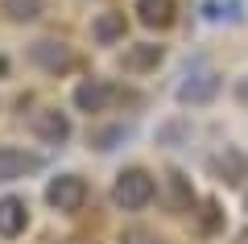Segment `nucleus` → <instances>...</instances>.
<instances>
[{
  "instance_id": "nucleus-13",
  "label": "nucleus",
  "mask_w": 248,
  "mask_h": 244,
  "mask_svg": "<svg viewBox=\"0 0 248 244\" xmlns=\"http://www.w3.org/2000/svg\"><path fill=\"white\" fill-rule=\"evenodd\" d=\"M170 191H174V211H186L195 203V195H190V186H186L182 174H170Z\"/></svg>"
},
{
  "instance_id": "nucleus-7",
  "label": "nucleus",
  "mask_w": 248,
  "mask_h": 244,
  "mask_svg": "<svg viewBox=\"0 0 248 244\" xmlns=\"http://www.w3.org/2000/svg\"><path fill=\"white\" fill-rule=\"evenodd\" d=\"M25 224H29L25 199L4 195V199H0V236H4V240H9V236H21V232H25Z\"/></svg>"
},
{
  "instance_id": "nucleus-10",
  "label": "nucleus",
  "mask_w": 248,
  "mask_h": 244,
  "mask_svg": "<svg viewBox=\"0 0 248 244\" xmlns=\"http://www.w3.org/2000/svg\"><path fill=\"white\" fill-rule=\"evenodd\" d=\"M124 29H128V21H124V13H99L95 21H91V37H95L99 46H112L124 37Z\"/></svg>"
},
{
  "instance_id": "nucleus-8",
  "label": "nucleus",
  "mask_w": 248,
  "mask_h": 244,
  "mask_svg": "<svg viewBox=\"0 0 248 244\" xmlns=\"http://www.w3.org/2000/svg\"><path fill=\"white\" fill-rule=\"evenodd\" d=\"M137 17L149 29H166L174 25V0H137Z\"/></svg>"
},
{
  "instance_id": "nucleus-6",
  "label": "nucleus",
  "mask_w": 248,
  "mask_h": 244,
  "mask_svg": "<svg viewBox=\"0 0 248 244\" xmlns=\"http://www.w3.org/2000/svg\"><path fill=\"white\" fill-rule=\"evenodd\" d=\"M33 137L46 141V145H62V141H71V116L58 112V108H42L33 116Z\"/></svg>"
},
{
  "instance_id": "nucleus-4",
  "label": "nucleus",
  "mask_w": 248,
  "mask_h": 244,
  "mask_svg": "<svg viewBox=\"0 0 248 244\" xmlns=\"http://www.w3.org/2000/svg\"><path fill=\"white\" fill-rule=\"evenodd\" d=\"M116 96H120V91H116L108 79H87V83L75 87V108L87 112V116H99V112H108V108L116 104Z\"/></svg>"
},
{
  "instance_id": "nucleus-9",
  "label": "nucleus",
  "mask_w": 248,
  "mask_h": 244,
  "mask_svg": "<svg viewBox=\"0 0 248 244\" xmlns=\"http://www.w3.org/2000/svg\"><path fill=\"white\" fill-rule=\"evenodd\" d=\"M215 91H219V75H195V79H186L182 87H178V99L182 104H207Z\"/></svg>"
},
{
  "instance_id": "nucleus-15",
  "label": "nucleus",
  "mask_w": 248,
  "mask_h": 244,
  "mask_svg": "<svg viewBox=\"0 0 248 244\" xmlns=\"http://www.w3.org/2000/svg\"><path fill=\"white\" fill-rule=\"evenodd\" d=\"M120 244H161L153 232H145V228H133V232H124L120 236Z\"/></svg>"
},
{
  "instance_id": "nucleus-1",
  "label": "nucleus",
  "mask_w": 248,
  "mask_h": 244,
  "mask_svg": "<svg viewBox=\"0 0 248 244\" xmlns=\"http://www.w3.org/2000/svg\"><path fill=\"white\" fill-rule=\"evenodd\" d=\"M153 195H157V182H153V174H149V170L128 166V170H120V174H116L112 203H116L120 211H141V207H149V203H153Z\"/></svg>"
},
{
  "instance_id": "nucleus-3",
  "label": "nucleus",
  "mask_w": 248,
  "mask_h": 244,
  "mask_svg": "<svg viewBox=\"0 0 248 244\" xmlns=\"http://www.w3.org/2000/svg\"><path fill=\"white\" fill-rule=\"evenodd\" d=\"M29 58H33V66H42L46 75H66V70L75 66V50L66 42H58V37H42V42L29 46Z\"/></svg>"
},
{
  "instance_id": "nucleus-12",
  "label": "nucleus",
  "mask_w": 248,
  "mask_h": 244,
  "mask_svg": "<svg viewBox=\"0 0 248 244\" xmlns=\"http://www.w3.org/2000/svg\"><path fill=\"white\" fill-rule=\"evenodd\" d=\"M0 13L9 21H17V25H29V21H37L46 13V0H0Z\"/></svg>"
},
{
  "instance_id": "nucleus-16",
  "label": "nucleus",
  "mask_w": 248,
  "mask_h": 244,
  "mask_svg": "<svg viewBox=\"0 0 248 244\" xmlns=\"http://www.w3.org/2000/svg\"><path fill=\"white\" fill-rule=\"evenodd\" d=\"M236 99H240V104H248V75L236 83Z\"/></svg>"
},
{
  "instance_id": "nucleus-5",
  "label": "nucleus",
  "mask_w": 248,
  "mask_h": 244,
  "mask_svg": "<svg viewBox=\"0 0 248 244\" xmlns=\"http://www.w3.org/2000/svg\"><path fill=\"white\" fill-rule=\"evenodd\" d=\"M46 162L37 153H25V149L17 145H0V182H17V178L25 174H37Z\"/></svg>"
},
{
  "instance_id": "nucleus-2",
  "label": "nucleus",
  "mask_w": 248,
  "mask_h": 244,
  "mask_svg": "<svg viewBox=\"0 0 248 244\" xmlns=\"http://www.w3.org/2000/svg\"><path fill=\"white\" fill-rule=\"evenodd\" d=\"M46 203H50L54 211H83V203H87V182H83L79 174H58L50 178V186H46Z\"/></svg>"
},
{
  "instance_id": "nucleus-14",
  "label": "nucleus",
  "mask_w": 248,
  "mask_h": 244,
  "mask_svg": "<svg viewBox=\"0 0 248 244\" xmlns=\"http://www.w3.org/2000/svg\"><path fill=\"white\" fill-rule=\"evenodd\" d=\"M124 137H128V129L120 124V129H104V132H91V145H95V149H104V153H108V149H116V141H124Z\"/></svg>"
},
{
  "instance_id": "nucleus-11",
  "label": "nucleus",
  "mask_w": 248,
  "mask_h": 244,
  "mask_svg": "<svg viewBox=\"0 0 248 244\" xmlns=\"http://www.w3.org/2000/svg\"><path fill=\"white\" fill-rule=\"evenodd\" d=\"M161 58H166V50L157 42H141V46H133V50L124 54V66L128 70H153Z\"/></svg>"
}]
</instances>
